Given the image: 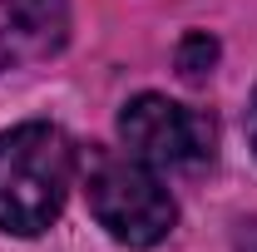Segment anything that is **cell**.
I'll return each instance as SVG.
<instances>
[{
	"mask_svg": "<svg viewBox=\"0 0 257 252\" xmlns=\"http://www.w3.org/2000/svg\"><path fill=\"white\" fill-rule=\"evenodd\" d=\"M74 183V149L55 124L0 134V227L35 237L60 218Z\"/></svg>",
	"mask_w": 257,
	"mask_h": 252,
	"instance_id": "6da1fadb",
	"label": "cell"
},
{
	"mask_svg": "<svg viewBox=\"0 0 257 252\" xmlns=\"http://www.w3.org/2000/svg\"><path fill=\"white\" fill-rule=\"evenodd\" d=\"M79 173H84V198H89V213L99 218V227L124 242V247H154L173 232L178 208L168 188L159 183L154 163H144L128 149H89L79 158Z\"/></svg>",
	"mask_w": 257,
	"mask_h": 252,
	"instance_id": "7a4b0ae2",
	"label": "cell"
},
{
	"mask_svg": "<svg viewBox=\"0 0 257 252\" xmlns=\"http://www.w3.org/2000/svg\"><path fill=\"white\" fill-rule=\"evenodd\" d=\"M119 139L128 154H139L154 168H198L213 158L218 124L203 109L173 104L163 94H139L119 114Z\"/></svg>",
	"mask_w": 257,
	"mask_h": 252,
	"instance_id": "3957f363",
	"label": "cell"
},
{
	"mask_svg": "<svg viewBox=\"0 0 257 252\" xmlns=\"http://www.w3.org/2000/svg\"><path fill=\"white\" fill-rule=\"evenodd\" d=\"M5 25L15 60L55 55L69 35V0H5Z\"/></svg>",
	"mask_w": 257,
	"mask_h": 252,
	"instance_id": "277c9868",
	"label": "cell"
},
{
	"mask_svg": "<svg viewBox=\"0 0 257 252\" xmlns=\"http://www.w3.org/2000/svg\"><path fill=\"white\" fill-rule=\"evenodd\" d=\"M213 64H218V40H213V35L193 30V35L178 40V74H183V79H208Z\"/></svg>",
	"mask_w": 257,
	"mask_h": 252,
	"instance_id": "5b68a950",
	"label": "cell"
},
{
	"mask_svg": "<svg viewBox=\"0 0 257 252\" xmlns=\"http://www.w3.org/2000/svg\"><path fill=\"white\" fill-rule=\"evenodd\" d=\"M237 252H257V218H247L237 227Z\"/></svg>",
	"mask_w": 257,
	"mask_h": 252,
	"instance_id": "8992f818",
	"label": "cell"
},
{
	"mask_svg": "<svg viewBox=\"0 0 257 252\" xmlns=\"http://www.w3.org/2000/svg\"><path fill=\"white\" fill-rule=\"evenodd\" d=\"M5 60H15V50H10V25H5V0H0V69Z\"/></svg>",
	"mask_w": 257,
	"mask_h": 252,
	"instance_id": "52a82bcc",
	"label": "cell"
},
{
	"mask_svg": "<svg viewBox=\"0 0 257 252\" xmlns=\"http://www.w3.org/2000/svg\"><path fill=\"white\" fill-rule=\"evenodd\" d=\"M247 139H252V154H257V89H252V104H247Z\"/></svg>",
	"mask_w": 257,
	"mask_h": 252,
	"instance_id": "ba28073f",
	"label": "cell"
}]
</instances>
